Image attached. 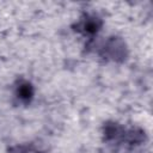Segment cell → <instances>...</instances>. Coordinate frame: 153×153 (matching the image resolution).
<instances>
[{
  "label": "cell",
  "instance_id": "1",
  "mask_svg": "<svg viewBox=\"0 0 153 153\" xmlns=\"http://www.w3.org/2000/svg\"><path fill=\"white\" fill-rule=\"evenodd\" d=\"M98 54L108 62L122 63L128 57V45L122 37L110 36L99 45Z\"/></svg>",
  "mask_w": 153,
  "mask_h": 153
},
{
  "label": "cell",
  "instance_id": "2",
  "mask_svg": "<svg viewBox=\"0 0 153 153\" xmlns=\"http://www.w3.org/2000/svg\"><path fill=\"white\" fill-rule=\"evenodd\" d=\"M102 26H103V20L99 16L87 13V14H84L78 20L74 30L85 37L93 38L102 30Z\"/></svg>",
  "mask_w": 153,
  "mask_h": 153
},
{
  "label": "cell",
  "instance_id": "3",
  "mask_svg": "<svg viewBox=\"0 0 153 153\" xmlns=\"http://www.w3.org/2000/svg\"><path fill=\"white\" fill-rule=\"evenodd\" d=\"M147 140L146 131L140 128V127H130V128H124V133L122 136V141L128 146H140L145 143Z\"/></svg>",
  "mask_w": 153,
  "mask_h": 153
},
{
  "label": "cell",
  "instance_id": "4",
  "mask_svg": "<svg viewBox=\"0 0 153 153\" xmlns=\"http://www.w3.org/2000/svg\"><path fill=\"white\" fill-rule=\"evenodd\" d=\"M14 94L19 102H22L23 104H29V103H31V100L33 99V96H35L33 85L25 79H20L16 84Z\"/></svg>",
  "mask_w": 153,
  "mask_h": 153
},
{
  "label": "cell",
  "instance_id": "5",
  "mask_svg": "<svg viewBox=\"0 0 153 153\" xmlns=\"http://www.w3.org/2000/svg\"><path fill=\"white\" fill-rule=\"evenodd\" d=\"M124 128L122 124L115 121H108L103 126V137L108 142H121L124 133Z\"/></svg>",
  "mask_w": 153,
  "mask_h": 153
},
{
  "label": "cell",
  "instance_id": "6",
  "mask_svg": "<svg viewBox=\"0 0 153 153\" xmlns=\"http://www.w3.org/2000/svg\"><path fill=\"white\" fill-rule=\"evenodd\" d=\"M8 153H43V152L32 143H25L12 147Z\"/></svg>",
  "mask_w": 153,
  "mask_h": 153
}]
</instances>
